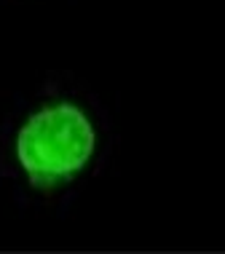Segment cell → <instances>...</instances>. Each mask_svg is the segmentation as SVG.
I'll return each instance as SVG.
<instances>
[{
  "mask_svg": "<svg viewBox=\"0 0 225 254\" xmlns=\"http://www.w3.org/2000/svg\"><path fill=\"white\" fill-rule=\"evenodd\" d=\"M99 147L97 121L75 99H46L13 134V166L35 190H57L91 166Z\"/></svg>",
  "mask_w": 225,
  "mask_h": 254,
  "instance_id": "obj_1",
  "label": "cell"
}]
</instances>
